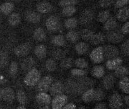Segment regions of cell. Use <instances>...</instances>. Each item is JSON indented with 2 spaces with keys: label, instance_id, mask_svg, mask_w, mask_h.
<instances>
[{
  "label": "cell",
  "instance_id": "cell-37",
  "mask_svg": "<svg viewBox=\"0 0 129 109\" xmlns=\"http://www.w3.org/2000/svg\"><path fill=\"white\" fill-rule=\"evenodd\" d=\"M110 17V12L109 10H102L97 16V20L100 23H104Z\"/></svg>",
  "mask_w": 129,
  "mask_h": 109
},
{
  "label": "cell",
  "instance_id": "cell-21",
  "mask_svg": "<svg viewBox=\"0 0 129 109\" xmlns=\"http://www.w3.org/2000/svg\"><path fill=\"white\" fill-rule=\"evenodd\" d=\"M119 9L116 14V19L121 22L127 21L129 17L128 7L125 6Z\"/></svg>",
  "mask_w": 129,
  "mask_h": 109
},
{
  "label": "cell",
  "instance_id": "cell-32",
  "mask_svg": "<svg viewBox=\"0 0 129 109\" xmlns=\"http://www.w3.org/2000/svg\"><path fill=\"white\" fill-rule=\"evenodd\" d=\"M73 63H74V61H73V58L65 57L61 59L59 65L62 69L68 70L72 67Z\"/></svg>",
  "mask_w": 129,
  "mask_h": 109
},
{
  "label": "cell",
  "instance_id": "cell-53",
  "mask_svg": "<svg viewBox=\"0 0 129 109\" xmlns=\"http://www.w3.org/2000/svg\"><path fill=\"white\" fill-rule=\"evenodd\" d=\"M94 108L96 109H106L107 108V105L106 104L103 102H99L96 104L94 106Z\"/></svg>",
  "mask_w": 129,
  "mask_h": 109
},
{
  "label": "cell",
  "instance_id": "cell-43",
  "mask_svg": "<svg viewBox=\"0 0 129 109\" xmlns=\"http://www.w3.org/2000/svg\"><path fill=\"white\" fill-rule=\"evenodd\" d=\"M75 65L79 68L84 69L87 68L88 66V63L87 61L84 58H78L75 61Z\"/></svg>",
  "mask_w": 129,
  "mask_h": 109
},
{
  "label": "cell",
  "instance_id": "cell-27",
  "mask_svg": "<svg viewBox=\"0 0 129 109\" xmlns=\"http://www.w3.org/2000/svg\"><path fill=\"white\" fill-rule=\"evenodd\" d=\"M33 37L35 41L38 42H43L46 40V33L44 30L41 27L37 28L34 31Z\"/></svg>",
  "mask_w": 129,
  "mask_h": 109
},
{
  "label": "cell",
  "instance_id": "cell-59",
  "mask_svg": "<svg viewBox=\"0 0 129 109\" xmlns=\"http://www.w3.org/2000/svg\"><path fill=\"white\" fill-rule=\"evenodd\" d=\"M2 108V107H1V105H0V108Z\"/></svg>",
  "mask_w": 129,
  "mask_h": 109
},
{
  "label": "cell",
  "instance_id": "cell-7",
  "mask_svg": "<svg viewBox=\"0 0 129 109\" xmlns=\"http://www.w3.org/2000/svg\"><path fill=\"white\" fill-rule=\"evenodd\" d=\"M15 98L14 90L9 87L0 89V100L7 102H12Z\"/></svg>",
  "mask_w": 129,
  "mask_h": 109
},
{
  "label": "cell",
  "instance_id": "cell-9",
  "mask_svg": "<svg viewBox=\"0 0 129 109\" xmlns=\"http://www.w3.org/2000/svg\"><path fill=\"white\" fill-rule=\"evenodd\" d=\"M109 107L112 109H119L122 107L123 100L121 95L115 92L109 98Z\"/></svg>",
  "mask_w": 129,
  "mask_h": 109
},
{
  "label": "cell",
  "instance_id": "cell-33",
  "mask_svg": "<svg viewBox=\"0 0 129 109\" xmlns=\"http://www.w3.org/2000/svg\"><path fill=\"white\" fill-rule=\"evenodd\" d=\"M52 43L55 46L62 47L66 44V39L62 35H55L52 39Z\"/></svg>",
  "mask_w": 129,
  "mask_h": 109
},
{
  "label": "cell",
  "instance_id": "cell-2",
  "mask_svg": "<svg viewBox=\"0 0 129 109\" xmlns=\"http://www.w3.org/2000/svg\"><path fill=\"white\" fill-rule=\"evenodd\" d=\"M41 77L40 71L37 68H33L28 71V73L24 78V83L27 86H35L38 83Z\"/></svg>",
  "mask_w": 129,
  "mask_h": 109
},
{
  "label": "cell",
  "instance_id": "cell-31",
  "mask_svg": "<svg viewBox=\"0 0 129 109\" xmlns=\"http://www.w3.org/2000/svg\"><path fill=\"white\" fill-rule=\"evenodd\" d=\"M105 40V37L104 35H103L102 33H96L94 34L92 38L91 39V40L90 41V43H91L92 45L96 46L98 45V44H102L104 42Z\"/></svg>",
  "mask_w": 129,
  "mask_h": 109
},
{
  "label": "cell",
  "instance_id": "cell-14",
  "mask_svg": "<svg viewBox=\"0 0 129 109\" xmlns=\"http://www.w3.org/2000/svg\"><path fill=\"white\" fill-rule=\"evenodd\" d=\"M36 101L40 105H49L52 101V98L46 92H40L36 96Z\"/></svg>",
  "mask_w": 129,
  "mask_h": 109
},
{
  "label": "cell",
  "instance_id": "cell-30",
  "mask_svg": "<svg viewBox=\"0 0 129 109\" xmlns=\"http://www.w3.org/2000/svg\"><path fill=\"white\" fill-rule=\"evenodd\" d=\"M114 75L117 78H121L126 77L128 75V68L126 67L125 66H123V65H119L118 67L115 68Z\"/></svg>",
  "mask_w": 129,
  "mask_h": 109
},
{
  "label": "cell",
  "instance_id": "cell-36",
  "mask_svg": "<svg viewBox=\"0 0 129 109\" xmlns=\"http://www.w3.org/2000/svg\"><path fill=\"white\" fill-rule=\"evenodd\" d=\"M76 10H77V9L75 6H70L63 7L62 13L64 16L71 17L76 12Z\"/></svg>",
  "mask_w": 129,
  "mask_h": 109
},
{
  "label": "cell",
  "instance_id": "cell-42",
  "mask_svg": "<svg viewBox=\"0 0 129 109\" xmlns=\"http://www.w3.org/2000/svg\"><path fill=\"white\" fill-rule=\"evenodd\" d=\"M16 98L18 102L20 105H24L26 104L27 102V96L25 95V92L22 90H19L16 93Z\"/></svg>",
  "mask_w": 129,
  "mask_h": 109
},
{
  "label": "cell",
  "instance_id": "cell-6",
  "mask_svg": "<svg viewBox=\"0 0 129 109\" xmlns=\"http://www.w3.org/2000/svg\"><path fill=\"white\" fill-rule=\"evenodd\" d=\"M31 46L28 43H22L13 49V53L18 57H24L29 54L31 51Z\"/></svg>",
  "mask_w": 129,
  "mask_h": 109
},
{
  "label": "cell",
  "instance_id": "cell-20",
  "mask_svg": "<svg viewBox=\"0 0 129 109\" xmlns=\"http://www.w3.org/2000/svg\"><path fill=\"white\" fill-rule=\"evenodd\" d=\"M47 48L44 44H38L35 47L34 53L40 60H43L47 56Z\"/></svg>",
  "mask_w": 129,
  "mask_h": 109
},
{
  "label": "cell",
  "instance_id": "cell-40",
  "mask_svg": "<svg viewBox=\"0 0 129 109\" xmlns=\"http://www.w3.org/2000/svg\"><path fill=\"white\" fill-rule=\"evenodd\" d=\"M78 19L76 18H69L64 22V26L68 29H73L78 26Z\"/></svg>",
  "mask_w": 129,
  "mask_h": 109
},
{
  "label": "cell",
  "instance_id": "cell-56",
  "mask_svg": "<svg viewBox=\"0 0 129 109\" xmlns=\"http://www.w3.org/2000/svg\"><path fill=\"white\" fill-rule=\"evenodd\" d=\"M17 108H21V109H25V107L24 105H20L19 107H17Z\"/></svg>",
  "mask_w": 129,
  "mask_h": 109
},
{
  "label": "cell",
  "instance_id": "cell-52",
  "mask_svg": "<svg viewBox=\"0 0 129 109\" xmlns=\"http://www.w3.org/2000/svg\"><path fill=\"white\" fill-rule=\"evenodd\" d=\"M64 109H75L76 108V104H75L73 102H70L68 104H66L64 107H62Z\"/></svg>",
  "mask_w": 129,
  "mask_h": 109
},
{
  "label": "cell",
  "instance_id": "cell-50",
  "mask_svg": "<svg viewBox=\"0 0 129 109\" xmlns=\"http://www.w3.org/2000/svg\"><path fill=\"white\" fill-rule=\"evenodd\" d=\"M113 3V0H99V5L102 8L110 6Z\"/></svg>",
  "mask_w": 129,
  "mask_h": 109
},
{
  "label": "cell",
  "instance_id": "cell-22",
  "mask_svg": "<svg viewBox=\"0 0 129 109\" xmlns=\"http://www.w3.org/2000/svg\"><path fill=\"white\" fill-rule=\"evenodd\" d=\"M94 93H95V89L93 88H90L84 92L82 94L81 97L83 102L85 103H89L94 101Z\"/></svg>",
  "mask_w": 129,
  "mask_h": 109
},
{
  "label": "cell",
  "instance_id": "cell-16",
  "mask_svg": "<svg viewBox=\"0 0 129 109\" xmlns=\"http://www.w3.org/2000/svg\"><path fill=\"white\" fill-rule=\"evenodd\" d=\"M37 10L38 12L43 14H47L53 11V6L50 3L43 1L37 4Z\"/></svg>",
  "mask_w": 129,
  "mask_h": 109
},
{
  "label": "cell",
  "instance_id": "cell-5",
  "mask_svg": "<svg viewBox=\"0 0 129 109\" xmlns=\"http://www.w3.org/2000/svg\"><path fill=\"white\" fill-rule=\"evenodd\" d=\"M90 58L94 64H100L104 59L103 47L99 46L94 49L90 53Z\"/></svg>",
  "mask_w": 129,
  "mask_h": 109
},
{
  "label": "cell",
  "instance_id": "cell-47",
  "mask_svg": "<svg viewBox=\"0 0 129 109\" xmlns=\"http://www.w3.org/2000/svg\"><path fill=\"white\" fill-rule=\"evenodd\" d=\"M105 98V93L101 88L95 90V93H94V101H101L104 99Z\"/></svg>",
  "mask_w": 129,
  "mask_h": 109
},
{
  "label": "cell",
  "instance_id": "cell-15",
  "mask_svg": "<svg viewBox=\"0 0 129 109\" xmlns=\"http://www.w3.org/2000/svg\"><path fill=\"white\" fill-rule=\"evenodd\" d=\"M25 18L27 21L28 23L36 24L41 21V16L38 12L31 11V10H27L25 12Z\"/></svg>",
  "mask_w": 129,
  "mask_h": 109
},
{
  "label": "cell",
  "instance_id": "cell-8",
  "mask_svg": "<svg viewBox=\"0 0 129 109\" xmlns=\"http://www.w3.org/2000/svg\"><path fill=\"white\" fill-rule=\"evenodd\" d=\"M124 35L117 30L109 31L106 35V40L112 44H119L124 40Z\"/></svg>",
  "mask_w": 129,
  "mask_h": 109
},
{
  "label": "cell",
  "instance_id": "cell-44",
  "mask_svg": "<svg viewBox=\"0 0 129 109\" xmlns=\"http://www.w3.org/2000/svg\"><path fill=\"white\" fill-rule=\"evenodd\" d=\"M18 71V64L16 61H12L9 65V72L11 77H15Z\"/></svg>",
  "mask_w": 129,
  "mask_h": 109
},
{
  "label": "cell",
  "instance_id": "cell-54",
  "mask_svg": "<svg viewBox=\"0 0 129 109\" xmlns=\"http://www.w3.org/2000/svg\"><path fill=\"white\" fill-rule=\"evenodd\" d=\"M124 102H125V104L127 105V106L129 105V96L128 95H125L124 97Z\"/></svg>",
  "mask_w": 129,
  "mask_h": 109
},
{
  "label": "cell",
  "instance_id": "cell-4",
  "mask_svg": "<svg viewBox=\"0 0 129 109\" xmlns=\"http://www.w3.org/2000/svg\"><path fill=\"white\" fill-rule=\"evenodd\" d=\"M53 82V78L52 76H45L39 81L37 86L38 90L40 92H47Z\"/></svg>",
  "mask_w": 129,
  "mask_h": 109
},
{
  "label": "cell",
  "instance_id": "cell-12",
  "mask_svg": "<svg viewBox=\"0 0 129 109\" xmlns=\"http://www.w3.org/2000/svg\"><path fill=\"white\" fill-rule=\"evenodd\" d=\"M49 91L50 92V95L53 96L62 94L65 91L64 84L60 81H56L54 83L53 82L49 88Z\"/></svg>",
  "mask_w": 129,
  "mask_h": 109
},
{
  "label": "cell",
  "instance_id": "cell-11",
  "mask_svg": "<svg viewBox=\"0 0 129 109\" xmlns=\"http://www.w3.org/2000/svg\"><path fill=\"white\" fill-rule=\"evenodd\" d=\"M104 56L106 59H110L116 58L119 54V49L114 45H107L103 47Z\"/></svg>",
  "mask_w": 129,
  "mask_h": 109
},
{
  "label": "cell",
  "instance_id": "cell-25",
  "mask_svg": "<svg viewBox=\"0 0 129 109\" xmlns=\"http://www.w3.org/2000/svg\"><path fill=\"white\" fill-rule=\"evenodd\" d=\"M104 29L106 31H111L115 30L118 26V22L114 17H110L104 23Z\"/></svg>",
  "mask_w": 129,
  "mask_h": 109
},
{
  "label": "cell",
  "instance_id": "cell-35",
  "mask_svg": "<svg viewBox=\"0 0 129 109\" xmlns=\"http://www.w3.org/2000/svg\"><path fill=\"white\" fill-rule=\"evenodd\" d=\"M9 57L5 51H0V68H3L8 65Z\"/></svg>",
  "mask_w": 129,
  "mask_h": 109
},
{
  "label": "cell",
  "instance_id": "cell-38",
  "mask_svg": "<svg viewBox=\"0 0 129 109\" xmlns=\"http://www.w3.org/2000/svg\"><path fill=\"white\" fill-rule=\"evenodd\" d=\"M52 57L55 60H61L66 56V52L62 49H56L52 52Z\"/></svg>",
  "mask_w": 129,
  "mask_h": 109
},
{
  "label": "cell",
  "instance_id": "cell-58",
  "mask_svg": "<svg viewBox=\"0 0 129 109\" xmlns=\"http://www.w3.org/2000/svg\"><path fill=\"white\" fill-rule=\"evenodd\" d=\"M82 1H91V0H82Z\"/></svg>",
  "mask_w": 129,
  "mask_h": 109
},
{
  "label": "cell",
  "instance_id": "cell-46",
  "mask_svg": "<svg viewBox=\"0 0 129 109\" xmlns=\"http://www.w3.org/2000/svg\"><path fill=\"white\" fill-rule=\"evenodd\" d=\"M70 74L73 77H84L87 74V72L82 68H75L71 70Z\"/></svg>",
  "mask_w": 129,
  "mask_h": 109
},
{
  "label": "cell",
  "instance_id": "cell-49",
  "mask_svg": "<svg viewBox=\"0 0 129 109\" xmlns=\"http://www.w3.org/2000/svg\"><path fill=\"white\" fill-rule=\"evenodd\" d=\"M129 0H117L115 4V7L116 9H121L127 6L128 4Z\"/></svg>",
  "mask_w": 129,
  "mask_h": 109
},
{
  "label": "cell",
  "instance_id": "cell-26",
  "mask_svg": "<svg viewBox=\"0 0 129 109\" xmlns=\"http://www.w3.org/2000/svg\"><path fill=\"white\" fill-rule=\"evenodd\" d=\"M89 49V46L85 42H80L75 46V50L78 55H82L87 53Z\"/></svg>",
  "mask_w": 129,
  "mask_h": 109
},
{
  "label": "cell",
  "instance_id": "cell-48",
  "mask_svg": "<svg viewBox=\"0 0 129 109\" xmlns=\"http://www.w3.org/2000/svg\"><path fill=\"white\" fill-rule=\"evenodd\" d=\"M121 51L123 55L128 56L129 55V40L127 39L121 45Z\"/></svg>",
  "mask_w": 129,
  "mask_h": 109
},
{
  "label": "cell",
  "instance_id": "cell-34",
  "mask_svg": "<svg viewBox=\"0 0 129 109\" xmlns=\"http://www.w3.org/2000/svg\"><path fill=\"white\" fill-rule=\"evenodd\" d=\"M94 34V33L92 30L87 29H82L79 32V35H80L81 38L83 40H84V41L88 42H90V41Z\"/></svg>",
  "mask_w": 129,
  "mask_h": 109
},
{
  "label": "cell",
  "instance_id": "cell-55",
  "mask_svg": "<svg viewBox=\"0 0 129 109\" xmlns=\"http://www.w3.org/2000/svg\"><path fill=\"white\" fill-rule=\"evenodd\" d=\"M6 80L5 77L0 75V85L6 83Z\"/></svg>",
  "mask_w": 129,
  "mask_h": 109
},
{
  "label": "cell",
  "instance_id": "cell-19",
  "mask_svg": "<svg viewBox=\"0 0 129 109\" xmlns=\"http://www.w3.org/2000/svg\"><path fill=\"white\" fill-rule=\"evenodd\" d=\"M122 62L123 60L122 58L117 56L116 58L108 59V61L106 62V66L108 70H113L115 68L118 67V66L121 65L122 64Z\"/></svg>",
  "mask_w": 129,
  "mask_h": 109
},
{
  "label": "cell",
  "instance_id": "cell-24",
  "mask_svg": "<svg viewBox=\"0 0 129 109\" xmlns=\"http://www.w3.org/2000/svg\"><path fill=\"white\" fill-rule=\"evenodd\" d=\"M20 15L18 13H10L7 18V21H8L9 24L12 27H16L18 26L21 22Z\"/></svg>",
  "mask_w": 129,
  "mask_h": 109
},
{
  "label": "cell",
  "instance_id": "cell-10",
  "mask_svg": "<svg viewBox=\"0 0 129 109\" xmlns=\"http://www.w3.org/2000/svg\"><path fill=\"white\" fill-rule=\"evenodd\" d=\"M68 102V97L64 94L56 95L51 101L52 108L53 109H61Z\"/></svg>",
  "mask_w": 129,
  "mask_h": 109
},
{
  "label": "cell",
  "instance_id": "cell-13",
  "mask_svg": "<svg viewBox=\"0 0 129 109\" xmlns=\"http://www.w3.org/2000/svg\"><path fill=\"white\" fill-rule=\"evenodd\" d=\"M93 16L94 14L92 10L88 9H84L79 16V23L82 25L89 24L92 22Z\"/></svg>",
  "mask_w": 129,
  "mask_h": 109
},
{
  "label": "cell",
  "instance_id": "cell-41",
  "mask_svg": "<svg viewBox=\"0 0 129 109\" xmlns=\"http://www.w3.org/2000/svg\"><path fill=\"white\" fill-rule=\"evenodd\" d=\"M79 38V35L77 32L75 31L71 30L69 31L66 34V39L69 41L71 42L72 43H75L78 41Z\"/></svg>",
  "mask_w": 129,
  "mask_h": 109
},
{
  "label": "cell",
  "instance_id": "cell-18",
  "mask_svg": "<svg viewBox=\"0 0 129 109\" xmlns=\"http://www.w3.org/2000/svg\"><path fill=\"white\" fill-rule=\"evenodd\" d=\"M115 83V77L112 74H109L107 75H106V77H104L103 81H102L103 87L107 90H109L110 89H112L114 87Z\"/></svg>",
  "mask_w": 129,
  "mask_h": 109
},
{
  "label": "cell",
  "instance_id": "cell-23",
  "mask_svg": "<svg viewBox=\"0 0 129 109\" xmlns=\"http://www.w3.org/2000/svg\"><path fill=\"white\" fill-rule=\"evenodd\" d=\"M15 9V5L13 3L6 2L0 5V12L1 13L8 15L13 12Z\"/></svg>",
  "mask_w": 129,
  "mask_h": 109
},
{
  "label": "cell",
  "instance_id": "cell-28",
  "mask_svg": "<svg viewBox=\"0 0 129 109\" xmlns=\"http://www.w3.org/2000/svg\"><path fill=\"white\" fill-rule=\"evenodd\" d=\"M91 75L95 78H103L105 75V68L102 65H95L91 69Z\"/></svg>",
  "mask_w": 129,
  "mask_h": 109
},
{
  "label": "cell",
  "instance_id": "cell-29",
  "mask_svg": "<svg viewBox=\"0 0 129 109\" xmlns=\"http://www.w3.org/2000/svg\"><path fill=\"white\" fill-rule=\"evenodd\" d=\"M119 87L123 93L127 95L129 93V80L127 76L121 78L119 82Z\"/></svg>",
  "mask_w": 129,
  "mask_h": 109
},
{
  "label": "cell",
  "instance_id": "cell-51",
  "mask_svg": "<svg viewBox=\"0 0 129 109\" xmlns=\"http://www.w3.org/2000/svg\"><path fill=\"white\" fill-rule=\"evenodd\" d=\"M128 27L129 23L128 21H127L125 23H124V24H123L122 27H121V33H122L123 35H128L129 32Z\"/></svg>",
  "mask_w": 129,
  "mask_h": 109
},
{
  "label": "cell",
  "instance_id": "cell-45",
  "mask_svg": "<svg viewBox=\"0 0 129 109\" xmlns=\"http://www.w3.org/2000/svg\"><path fill=\"white\" fill-rule=\"evenodd\" d=\"M78 4V0H61L58 5L61 7H65L70 6H75Z\"/></svg>",
  "mask_w": 129,
  "mask_h": 109
},
{
  "label": "cell",
  "instance_id": "cell-3",
  "mask_svg": "<svg viewBox=\"0 0 129 109\" xmlns=\"http://www.w3.org/2000/svg\"><path fill=\"white\" fill-rule=\"evenodd\" d=\"M46 27L47 30L51 32H56L61 28V23L59 18L55 15L49 16L46 19Z\"/></svg>",
  "mask_w": 129,
  "mask_h": 109
},
{
  "label": "cell",
  "instance_id": "cell-57",
  "mask_svg": "<svg viewBox=\"0 0 129 109\" xmlns=\"http://www.w3.org/2000/svg\"><path fill=\"white\" fill-rule=\"evenodd\" d=\"M10 1H13V2H16V3H18V2H20V1H22V0H10Z\"/></svg>",
  "mask_w": 129,
  "mask_h": 109
},
{
  "label": "cell",
  "instance_id": "cell-17",
  "mask_svg": "<svg viewBox=\"0 0 129 109\" xmlns=\"http://www.w3.org/2000/svg\"><path fill=\"white\" fill-rule=\"evenodd\" d=\"M35 64L34 58L32 56H28L22 60L21 63V68L23 71H29L34 67Z\"/></svg>",
  "mask_w": 129,
  "mask_h": 109
},
{
  "label": "cell",
  "instance_id": "cell-39",
  "mask_svg": "<svg viewBox=\"0 0 129 109\" xmlns=\"http://www.w3.org/2000/svg\"><path fill=\"white\" fill-rule=\"evenodd\" d=\"M45 67H46V70L50 72L55 71L57 68L56 63L53 58H49L47 59L45 64Z\"/></svg>",
  "mask_w": 129,
  "mask_h": 109
},
{
  "label": "cell",
  "instance_id": "cell-1",
  "mask_svg": "<svg viewBox=\"0 0 129 109\" xmlns=\"http://www.w3.org/2000/svg\"><path fill=\"white\" fill-rule=\"evenodd\" d=\"M94 81L88 77H73L67 79L64 85L67 93L74 95H82L88 89L93 88Z\"/></svg>",
  "mask_w": 129,
  "mask_h": 109
}]
</instances>
